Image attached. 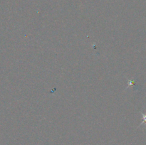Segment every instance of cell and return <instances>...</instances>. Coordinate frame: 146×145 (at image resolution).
I'll return each mask as SVG.
<instances>
[{
  "label": "cell",
  "mask_w": 146,
  "mask_h": 145,
  "mask_svg": "<svg viewBox=\"0 0 146 145\" xmlns=\"http://www.w3.org/2000/svg\"><path fill=\"white\" fill-rule=\"evenodd\" d=\"M142 115H143V119L142 124H143V123L146 124V115H145V114H143V113H142ZM142 124H141V125H142Z\"/></svg>",
  "instance_id": "6da1fadb"
}]
</instances>
